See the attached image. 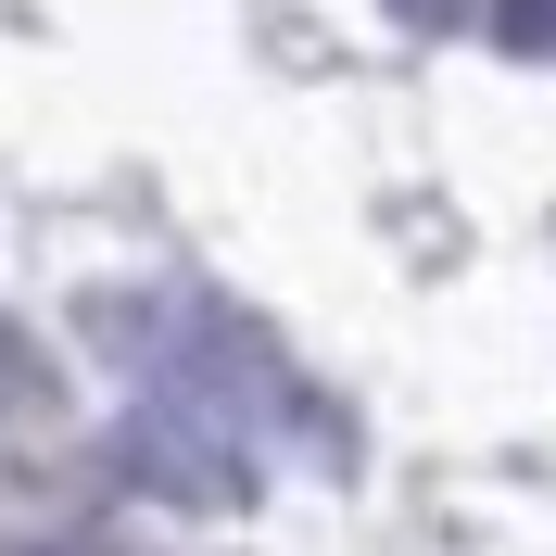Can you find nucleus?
<instances>
[{"label":"nucleus","mask_w":556,"mask_h":556,"mask_svg":"<svg viewBox=\"0 0 556 556\" xmlns=\"http://www.w3.org/2000/svg\"><path fill=\"white\" fill-rule=\"evenodd\" d=\"M493 38L519 64H556V0H493Z\"/></svg>","instance_id":"f257e3e1"},{"label":"nucleus","mask_w":556,"mask_h":556,"mask_svg":"<svg viewBox=\"0 0 556 556\" xmlns=\"http://www.w3.org/2000/svg\"><path fill=\"white\" fill-rule=\"evenodd\" d=\"M392 13H417V26H455V13H468V0H392Z\"/></svg>","instance_id":"f03ea898"}]
</instances>
